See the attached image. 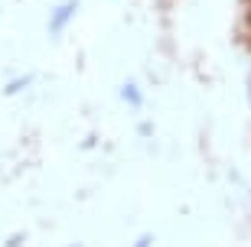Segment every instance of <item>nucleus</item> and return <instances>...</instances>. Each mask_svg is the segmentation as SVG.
<instances>
[{
	"mask_svg": "<svg viewBox=\"0 0 251 247\" xmlns=\"http://www.w3.org/2000/svg\"><path fill=\"white\" fill-rule=\"evenodd\" d=\"M75 13H78V0H65L62 7H56V10H52V20H49V33H52V36H59V33L72 23Z\"/></svg>",
	"mask_w": 251,
	"mask_h": 247,
	"instance_id": "1",
	"label": "nucleus"
},
{
	"mask_svg": "<svg viewBox=\"0 0 251 247\" xmlns=\"http://www.w3.org/2000/svg\"><path fill=\"white\" fill-rule=\"evenodd\" d=\"M121 98L127 101V104H140V88H137L134 82H127V85L121 88Z\"/></svg>",
	"mask_w": 251,
	"mask_h": 247,
	"instance_id": "2",
	"label": "nucleus"
},
{
	"mask_svg": "<svg viewBox=\"0 0 251 247\" xmlns=\"http://www.w3.org/2000/svg\"><path fill=\"white\" fill-rule=\"evenodd\" d=\"M150 244H153V238H150V234H144V238H140L134 247H150Z\"/></svg>",
	"mask_w": 251,
	"mask_h": 247,
	"instance_id": "3",
	"label": "nucleus"
},
{
	"mask_svg": "<svg viewBox=\"0 0 251 247\" xmlns=\"http://www.w3.org/2000/svg\"><path fill=\"white\" fill-rule=\"evenodd\" d=\"M248 98H251V82H248Z\"/></svg>",
	"mask_w": 251,
	"mask_h": 247,
	"instance_id": "4",
	"label": "nucleus"
},
{
	"mask_svg": "<svg viewBox=\"0 0 251 247\" xmlns=\"http://www.w3.org/2000/svg\"><path fill=\"white\" fill-rule=\"evenodd\" d=\"M72 247H78V244H72Z\"/></svg>",
	"mask_w": 251,
	"mask_h": 247,
	"instance_id": "5",
	"label": "nucleus"
}]
</instances>
